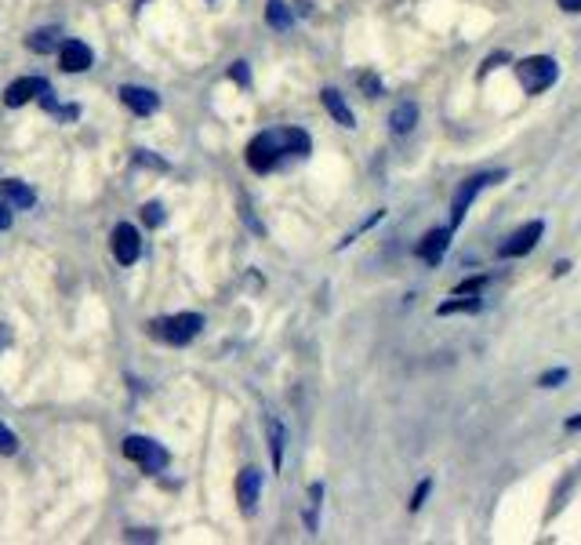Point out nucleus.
<instances>
[{"instance_id":"6e6552de","label":"nucleus","mask_w":581,"mask_h":545,"mask_svg":"<svg viewBox=\"0 0 581 545\" xmlns=\"http://www.w3.org/2000/svg\"><path fill=\"white\" fill-rule=\"evenodd\" d=\"M451 237H454V229H451V226H443V229H429V233L422 237V244H418V255H422L429 265H440V262H443V255H447V247H451Z\"/></svg>"},{"instance_id":"b1692460","label":"nucleus","mask_w":581,"mask_h":545,"mask_svg":"<svg viewBox=\"0 0 581 545\" xmlns=\"http://www.w3.org/2000/svg\"><path fill=\"white\" fill-rule=\"evenodd\" d=\"M429 491H433V480H422V484H418V491H415V498H411V513H418V509L425 505Z\"/></svg>"},{"instance_id":"f8f14e48","label":"nucleus","mask_w":581,"mask_h":545,"mask_svg":"<svg viewBox=\"0 0 581 545\" xmlns=\"http://www.w3.org/2000/svg\"><path fill=\"white\" fill-rule=\"evenodd\" d=\"M62 69L66 73H84V69H91V48L87 44H80V40H69V44H62Z\"/></svg>"},{"instance_id":"39448f33","label":"nucleus","mask_w":581,"mask_h":545,"mask_svg":"<svg viewBox=\"0 0 581 545\" xmlns=\"http://www.w3.org/2000/svg\"><path fill=\"white\" fill-rule=\"evenodd\" d=\"M541 237H545V222L534 219V222H527L523 229H516L513 237H505V240L498 244V258H523V255H531V251L538 247Z\"/></svg>"},{"instance_id":"393cba45","label":"nucleus","mask_w":581,"mask_h":545,"mask_svg":"<svg viewBox=\"0 0 581 545\" xmlns=\"http://www.w3.org/2000/svg\"><path fill=\"white\" fill-rule=\"evenodd\" d=\"M142 219H146V226H160L164 222V208L160 204H146L142 208Z\"/></svg>"},{"instance_id":"20e7f679","label":"nucleus","mask_w":581,"mask_h":545,"mask_svg":"<svg viewBox=\"0 0 581 545\" xmlns=\"http://www.w3.org/2000/svg\"><path fill=\"white\" fill-rule=\"evenodd\" d=\"M124 454L131 462H139L146 473H160L167 466V451L156 440H149V436H128L124 440Z\"/></svg>"},{"instance_id":"412c9836","label":"nucleus","mask_w":581,"mask_h":545,"mask_svg":"<svg viewBox=\"0 0 581 545\" xmlns=\"http://www.w3.org/2000/svg\"><path fill=\"white\" fill-rule=\"evenodd\" d=\"M55 44H58V40H55V30H40V33L30 37V48L40 51V55H44V51H55Z\"/></svg>"},{"instance_id":"5701e85b","label":"nucleus","mask_w":581,"mask_h":545,"mask_svg":"<svg viewBox=\"0 0 581 545\" xmlns=\"http://www.w3.org/2000/svg\"><path fill=\"white\" fill-rule=\"evenodd\" d=\"M19 451V440H15V433L8 429V425H0V454H15Z\"/></svg>"},{"instance_id":"0eeeda50","label":"nucleus","mask_w":581,"mask_h":545,"mask_svg":"<svg viewBox=\"0 0 581 545\" xmlns=\"http://www.w3.org/2000/svg\"><path fill=\"white\" fill-rule=\"evenodd\" d=\"M113 255H117L121 265H131L142 255V237H139V229L131 222H121L113 229Z\"/></svg>"},{"instance_id":"6ab92c4d","label":"nucleus","mask_w":581,"mask_h":545,"mask_svg":"<svg viewBox=\"0 0 581 545\" xmlns=\"http://www.w3.org/2000/svg\"><path fill=\"white\" fill-rule=\"evenodd\" d=\"M265 433H269V454H273V466L280 469V462H283V425H280L276 418H269V422H265Z\"/></svg>"},{"instance_id":"7c9ffc66","label":"nucleus","mask_w":581,"mask_h":545,"mask_svg":"<svg viewBox=\"0 0 581 545\" xmlns=\"http://www.w3.org/2000/svg\"><path fill=\"white\" fill-rule=\"evenodd\" d=\"M567 269H570V262L563 258V262H556V269H552V272H556V277H563V272H567Z\"/></svg>"},{"instance_id":"cd10ccee","label":"nucleus","mask_w":581,"mask_h":545,"mask_svg":"<svg viewBox=\"0 0 581 545\" xmlns=\"http://www.w3.org/2000/svg\"><path fill=\"white\" fill-rule=\"evenodd\" d=\"M233 76H237L240 84H247V62H237V66H233Z\"/></svg>"},{"instance_id":"4be33fe9","label":"nucleus","mask_w":581,"mask_h":545,"mask_svg":"<svg viewBox=\"0 0 581 545\" xmlns=\"http://www.w3.org/2000/svg\"><path fill=\"white\" fill-rule=\"evenodd\" d=\"M567 382V368H556V371H545L541 379H538V386L541 389H556V386H563Z\"/></svg>"},{"instance_id":"ddd939ff","label":"nucleus","mask_w":581,"mask_h":545,"mask_svg":"<svg viewBox=\"0 0 581 545\" xmlns=\"http://www.w3.org/2000/svg\"><path fill=\"white\" fill-rule=\"evenodd\" d=\"M320 99H324L327 113H331V117H335V121H338L342 128H356V117H353V110L345 106V99L338 95L335 87H324V91H320Z\"/></svg>"},{"instance_id":"bb28decb","label":"nucleus","mask_w":581,"mask_h":545,"mask_svg":"<svg viewBox=\"0 0 581 545\" xmlns=\"http://www.w3.org/2000/svg\"><path fill=\"white\" fill-rule=\"evenodd\" d=\"M556 4H559L563 12H570V15H577V12H581V0H556Z\"/></svg>"},{"instance_id":"2eb2a0df","label":"nucleus","mask_w":581,"mask_h":545,"mask_svg":"<svg viewBox=\"0 0 581 545\" xmlns=\"http://www.w3.org/2000/svg\"><path fill=\"white\" fill-rule=\"evenodd\" d=\"M4 197L12 201V204H19V208H33L37 204V197H33V190L26 186V182H19V178H4Z\"/></svg>"},{"instance_id":"1a4fd4ad","label":"nucleus","mask_w":581,"mask_h":545,"mask_svg":"<svg viewBox=\"0 0 581 545\" xmlns=\"http://www.w3.org/2000/svg\"><path fill=\"white\" fill-rule=\"evenodd\" d=\"M121 99H124V106L135 110L139 117H149V113H156V106H160V99L153 95L149 87H135V84L121 87Z\"/></svg>"},{"instance_id":"f03ea898","label":"nucleus","mask_w":581,"mask_h":545,"mask_svg":"<svg viewBox=\"0 0 581 545\" xmlns=\"http://www.w3.org/2000/svg\"><path fill=\"white\" fill-rule=\"evenodd\" d=\"M516 76L527 95H541V91H549L559 80V62L552 55H527L516 62Z\"/></svg>"},{"instance_id":"9d476101","label":"nucleus","mask_w":581,"mask_h":545,"mask_svg":"<svg viewBox=\"0 0 581 545\" xmlns=\"http://www.w3.org/2000/svg\"><path fill=\"white\" fill-rule=\"evenodd\" d=\"M258 495H262V473L258 469H240V477H237V502H240V509L251 513Z\"/></svg>"},{"instance_id":"f3484780","label":"nucleus","mask_w":581,"mask_h":545,"mask_svg":"<svg viewBox=\"0 0 581 545\" xmlns=\"http://www.w3.org/2000/svg\"><path fill=\"white\" fill-rule=\"evenodd\" d=\"M479 309H483V302H479L476 295H454V299L443 302L436 313H440V317H451V313H479Z\"/></svg>"},{"instance_id":"a211bd4d","label":"nucleus","mask_w":581,"mask_h":545,"mask_svg":"<svg viewBox=\"0 0 581 545\" xmlns=\"http://www.w3.org/2000/svg\"><path fill=\"white\" fill-rule=\"evenodd\" d=\"M280 142H283V153H309V135L302 128H283Z\"/></svg>"},{"instance_id":"dca6fc26","label":"nucleus","mask_w":581,"mask_h":545,"mask_svg":"<svg viewBox=\"0 0 581 545\" xmlns=\"http://www.w3.org/2000/svg\"><path fill=\"white\" fill-rule=\"evenodd\" d=\"M265 22L273 30H290V26H295V15H290V8L283 4V0H269V4H265Z\"/></svg>"},{"instance_id":"aec40b11","label":"nucleus","mask_w":581,"mask_h":545,"mask_svg":"<svg viewBox=\"0 0 581 545\" xmlns=\"http://www.w3.org/2000/svg\"><path fill=\"white\" fill-rule=\"evenodd\" d=\"M491 284V277H487V272H479V277H469V281H461L458 288H454V295H479L483 288H487Z\"/></svg>"},{"instance_id":"9b49d317","label":"nucleus","mask_w":581,"mask_h":545,"mask_svg":"<svg viewBox=\"0 0 581 545\" xmlns=\"http://www.w3.org/2000/svg\"><path fill=\"white\" fill-rule=\"evenodd\" d=\"M44 87H48V84H44L40 76H22V80H15V84L4 91V106H12V110H15V106H26L33 95H40Z\"/></svg>"},{"instance_id":"423d86ee","label":"nucleus","mask_w":581,"mask_h":545,"mask_svg":"<svg viewBox=\"0 0 581 545\" xmlns=\"http://www.w3.org/2000/svg\"><path fill=\"white\" fill-rule=\"evenodd\" d=\"M283 153V142H280V131H262L258 138H251L247 146V164L255 171H269Z\"/></svg>"},{"instance_id":"7ed1b4c3","label":"nucleus","mask_w":581,"mask_h":545,"mask_svg":"<svg viewBox=\"0 0 581 545\" xmlns=\"http://www.w3.org/2000/svg\"><path fill=\"white\" fill-rule=\"evenodd\" d=\"M153 338L160 342H171V345H185L201 335L204 327V317L201 313H178V317H164V320H153Z\"/></svg>"},{"instance_id":"c85d7f7f","label":"nucleus","mask_w":581,"mask_h":545,"mask_svg":"<svg viewBox=\"0 0 581 545\" xmlns=\"http://www.w3.org/2000/svg\"><path fill=\"white\" fill-rule=\"evenodd\" d=\"M8 226H12V211H8L4 204H0V233H4Z\"/></svg>"},{"instance_id":"f257e3e1","label":"nucleus","mask_w":581,"mask_h":545,"mask_svg":"<svg viewBox=\"0 0 581 545\" xmlns=\"http://www.w3.org/2000/svg\"><path fill=\"white\" fill-rule=\"evenodd\" d=\"M505 178H509V171H479V174H469L461 186H458L454 201H451V229H458V226L465 222L472 201H476L483 190H487V186H498V182H505Z\"/></svg>"},{"instance_id":"a878e982","label":"nucleus","mask_w":581,"mask_h":545,"mask_svg":"<svg viewBox=\"0 0 581 545\" xmlns=\"http://www.w3.org/2000/svg\"><path fill=\"white\" fill-rule=\"evenodd\" d=\"M360 84H363V91H371V95H378V91H381V84H378L374 76H367V73L360 76Z\"/></svg>"},{"instance_id":"4468645a","label":"nucleus","mask_w":581,"mask_h":545,"mask_svg":"<svg viewBox=\"0 0 581 545\" xmlns=\"http://www.w3.org/2000/svg\"><path fill=\"white\" fill-rule=\"evenodd\" d=\"M415 124H418V106H415V103H400V106L389 113L393 135H407V131H415Z\"/></svg>"},{"instance_id":"c756f323","label":"nucleus","mask_w":581,"mask_h":545,"mask_svg":"<svg viewBox=\"0 0 581 545\" xmlns=\"http://www.w3.org/2000/svg\"><path fill=\"white\" fill-rule=\"evenodd\" d=\"M567 433H581V415H570L567 418Z\"/></svg>"}]
</instances>
